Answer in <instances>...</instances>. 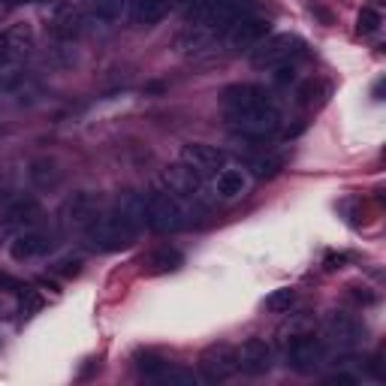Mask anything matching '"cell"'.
<instances>
[{
    "label": "cell",
    "instance_id": "obj_29",
    "mask_svg": "<svg viewBox=\"0 0 386 386\" xmlns=\"http://www.w3.org/2000/svg\"><path fill=\"white\" fill-rule=\"evenodd\" d=\"M251 169L256 178H272L281 169V160L278 157H256V160H251Z\"/></svg>",
    "mask_w": 386,
    "mask_h": 386
},
{
    "label": "cell",
    "instance_id": "obj_32",
    "mask_svg": "<svg viewBox=\"0 0 386 386\" xmlns=\"http://www.w3.org/2000/svg\"><path fill=\"white\" fill-rule=\"evenodd\" d=\"M58 272L67 275V278L79 275V272H82V260H63V263H58Z\"/></svg>",
    "mask_w": 386,
    "mask_h": 386
},
{
    "label": "cell",
    "instance_id": "obj_26",
    "mask_svg": "<svg viewBox=\"0 0 386 386\" xmlns=\"http://www.w3.org/2000/svg\"><path fill=\"white\" fill-rule=\"evenodd\" d=\"M266 311L268 314H287L290 308L296 305V290H290V287H278V290H272L266 296Z\"/></svg>",
    "mask_w": 386,
    "mask_h": 386
},
{
    "label": "cell",
    "instance_id": "obj_34",
    "mask_svg": "<svg viewBox=\"0 0 386 386\" xmlns=\"http://www.w3.org/2000/svg\"><path fill=\"white\" fill-rule=\"evenodd\" d=\"M326 383L329 386H356V377L353 375H329Z\"/></svg>",
    "mask_w": 386,
    "mask_h": 386
},
{
    "label": "cell",
    "instance_id": "obj_20",
    "mask_svg": "<svg viewBox=\"0 0 386 386\" xmlns=\"http://www.w3.org/2000/svg\"><path fill=\"white\" fill-rule=\"evenodd\" d=\"M28 178H31V184L36 190H48V187L61 184V169H58V163L51 157H36L31 163V169H28Z\"/></svg>",
    "mask_w": 386,
    "mask_h": 386
},
{
    "label": "cell",
    "instance_id": "obj_10",
    "mask_svg": "<svg viewBox=\"0 0 386 386\" xmlns=\"http://www.w3.org/2000/svg\"><path fill=\"white\" fill-rule=\"evenodd\" d=\"M226 121L241 139H268L281 130V109L268 106V109H260V112L236 115V118H226Z\"/></svg>",
    "mask_w": 386,
    "mask_h": 386
},
{
    "label": "cell",
    "instance_id": "obj_5",
    "mask_svg": "<svg viewBox=\"0 0 386 386\" xmlns=\"http://www.w3.org/2000/svg\"><path fill=\"white\" fill-rule=\"evenodd\" d=\"M43 221V205L33 197H12L0 205V229L4 233H21V229L40 226Z\"/></svg>",
    "mask_w": 386,
    "mask_h": 386
},
{
    "label": "cell",
    "instance_id": "obj_13",
    "mask_svg": "<svg viewBox=\"0 0 386 386\" xmlns=\"http://www.w3.org/2000/svg\"><path fill=\"white\" fill-rule=\"evenodd\" d=\"M199 371L209 383L229 380L239 371L236 350L229 344H212L209 350H202V356H199Z\"/></svg>",
    "mask_w": 386,
    "mask_h": 386
},
{
    "label": "cell",
    "instance_id": "obj_27",
    "mask_svg": "<svg viewBox=\"0 0 386 386\" xmlns=\"http://www.w3.org/2000/svg\"><path fill=\"white\" fill-rule=\"evenodd\" d=\"M380 24H383V16H380L375 6H365V9L356 16V31L362 33V36H375V33L380 31Z\"/></svg>",
    "mask_w": 386,
    "mask_h": 386
},
{
    "label": "cell",
    "instance_id": "obj_11",
    "mask_svg": "<svg viewBox=\"0 0 386 386\" xmlns=\"http://www.w3.org/2000/svg\"><path fill=\"white\" fill-rule=\"evenodd\" d=\"M103 212V199L97 197V193L91 190H79V193H73V197L63 199L61 205V221L63 226H70V229H82L94 221V217Z\"/></svg>",
    "mask_w": 386,
    "mask_h": 386
},
{
    "label": "cell",
    "instance_id": "obj_35",
    "mask_svg": "<svg viewBox=\"0 0 386 386\" xmlns=\"http://www.w3.org/2000/svg\"><path fill=\"white\" fill-rule=\"evenodd\" d=\"M190 4H193V0H172V6H182V9L190 6Z\"/></svg>",
    "mask_w": 386,
    "mask_h": 386
},
{
    "label": "cell",
    "instance_id": "obj_7",
    "mask_svg": "<svg viewBox=\"0 0 386 386\" xmlns=\"http://www.w3.org/2000/svg\"><path fill=\"white\" fill-rule=\"evenodd\" d=\"M55 233H48L43 226H31V229H21V233L12 236L9 241V256L16 263H31V260H40L48 251H55Z\"/></svg>",
    "mask_w": 386,
    "mask_h": 386
},
{
    "label": "cell",
    "instance_id": "obj_21",
    "mask_svg": "<svg viewBox=\"0 0 386 386\" xmlns=\"http://www.w3.org/2000/svg\"><path fill=\"white\" fill-rule=\"evenodd\" d=\"M172 9V0H133V19L142 28H154Z\"/></svg>",
    "mask_w": 386,
    "mask_h": 386
},
{
    "label": "cell",
    "instance_id": "obj_18",
    "mask_svg": "<svg viewBox=\"0 0 386 386\" xmlns=\"http://www.w3.org/2000/svg\"><path fill=\"white\" fill-rule=\"evenodd\" d=\"M248 190V172L241 169V166H224L221 172L214 175V193L221 199H236L241 193Z\"/></svg>",
    "mask_w": 386,
    "mask_h": 386
},
{
    "label": "cell",
    "instance_id": "obj_16",
    "mask_svg": "<svg viewBox=\"0 0 386 386\" xmlns=\"http://www.w3.org/2000/svg\"><path fill=\"white\" fill-rule=\"evenodd\" d=\"M48 31L58 43H75L85 33V16L79 12V6L55 4V9L48 16Z\"/></svg>",
    "mask_w": 386,
    "mask_h": 386
},
{
    "label": "cell",
    "instance_id": "obj_33",
    "mask_svg": "<svg viewBox=\"0 0 386 386\" xmlns=\"http://www.w3.org/2000/svg\"><path fill=\"white\" fill-rule=\"evenodd\" d=\"M0 287H6V290H12V293H24V290H28L19 278H9V275H4V272H0Z\"/></svg>",
    "mask_w": 386,
    "mask_h": 386
},
{
    "label": "cell",
    "instance_id": "obj_28",
    "mask_svg": "<svg viewBox=\"0 0 386 386\" xmlns=\"http://www.w3.org/2000/svg\"><path fill=\"white\" fill-rule=\"evenodd\" d=\"M21 296V305H19V314L28 320V317H33L36 311L43 308V296H36L33 290H24V293H19Z\"/></svg>",
    "mask_w": 386,
    "mask_h": 386
},
{
    "label": "cell",
    "instance_id": "obj_23",
    "mask_svg": "<svg viewBox=\"0 0 386 386\" xmlns=\"http://www.w3.org/2000/svg\"><path fill=\"white\" fill-rule=\"evenodd\" d=\"M21 82V61L6 48L4 36H0V91H12Z\"/></svg>",
    "mask_w": 386,
    "mask_h": 386
},
{
    "label": "cell",
    "instance_id": "obj_4",
    "mask_svg": "<svg viewBox=\"0 0 386 386\" xmlns=\"http://www.w3.org/2000/svg\"><path fill=\"white\" fill-rule=\"evenodd\" d=\"M221 103H224L226 118H236V115H248V112H260V109H268V106H278L272 91H266L263 85H251V82L229 85L226 91L221 94Z\"/></svg>",
    "mask_w": 386,
    "mask_h": 386
},
{
    "label": "cell",
    "instance_id": "obj_36",
    "mask_svg": "<svg viewBox=\"0 0 386 386\" xmlns=\"http://www.w3.org/2000/svg\"><path fill=\"white\" fill-rule=\"evenodd\" d=\"M9 4H33V0H9Z\"/></svg>",
    "mask_w": 386,
    "mask_h": 386
},
{
    "label": "cell",
    "instance_id": "obj_2",
    "mask_svg": "<svg viewBox=\"0 0 386 386\" xmlns=\"http://www.w3.org/2000/svg\"><path fill=\"white\" fill-rule=\"evenodd\" d=\"M145 224L160 236H169L178 233L190 224V212L184 199H178L175 193H169L166 187L160 190H151L145 197Z\"/></svg>",
    "mask_w": 386,
    "mask_h": 386
},
{
    "label": "cell",
    "instance_id": "obj_22",
    "mask_svg": "<svg viewBox=\"0 0 386 386\" xmlns=\"http://www.w3.org/2000/svg\"><path fill=\"white\" fill-rule=\"evenodd\" d=\"M184 266V254L178 248H157L151 256H148V272L151 275H166V272H178Z\"/></svg>",
    "mask_w": 386,
    "mask_h": 386
},
{
    "label": "cell",
    "instance_id": "obj_17",
    "mask_svg": "<svg viewBox=\"0 0 386 386\" xmlns=\"http://www.w3.org/2000/svg\"><path fill=\"white\" fill-rule=\"evenodd\" d=\"M254 12V0H214L212 6V19H209V33H224L229 24L239 21L241 16Z\"/></svg>",
    "mask_w": 386,
    "mask_h": 386
},
{
    "label": "cell",
    "instance_id": "obj_3",
    "mask_svg": "<svg viewBox=\"0 0 386 386\" xmlns=\"http://www.w3.org/2000/svg\"><path fill=\"white\" fill-rule=\"evenodd\" d=\"M302 58H308V43L296 33H278V36H268L256 46L254 51V67L260 70H275V67H284V63H299Z\"/></svg>",
    "mask_w": 386,
    "mask_h": 386
},
{
    "label": "cell",
    "instance_id": "obj_19",
    "mask_svg": "<svg viewBox=\"0 0 386 386\" xmlns=\"http://www.w3.org/2000/svg\"><path fill=\"white\" fill-rule=\"evenodd\" d=\"M4 43H6V48L16 55L19 61H24L31 55V48H33V31H31V24H24V21H16L12 28H6L4 33Z\"/></svg>",
    "mask_w": 386,
    "mask_h": 386
},
{
    "label": "cell",
    "instance_id": "obj_9",
    "mask_svg": "<svg viewBox=\"0 0 386 386\" xmlns=\"http://www.w3.org/2000/svg\"><path fill=\"white\" fill-rule=\"evenodd\" d=\"M268 19L263 16H254V12H248V16H241L239 21H233L229 28L224 31V43L233 48V51H248V48H256L266 36H268Z\"/></svg>",
    "mask_w": 386,
    "mask_h": 386
},
{
    "label": "cell",
    "instance_id": "obj_1",
    "mask_svg": "<svg viewBox=\"0 0 386 386\" xmlns=\"http://www.w3.org/2000/svg\"><path fill=\"white\" fill-rule=\"evenodd\" d=\"M139 229L142 226H139L121 205H115V209H103L94 221L82 229V236H85V244L91 251L115 254V251L130 248L139 236Z\"/></svg>",
    "mask_w": 386,
    "mask_h": 386
},
{
    "label": "cell",
    "instance_id": "obj_30",
    "mask_svg": "<svg viewBox=\"0 0 386 386\" xmlns=\"http://www.w3.org/2000/svg\"><path fill=\"white\" fill-rule=\"evenodd\" d=\"M272 73V82L278 88H287L296 82V63H284V67H275V70H268Z\"/></svg>",
    "mask_w": 386,
    "mask_h": 386
},
{
    "label": "cell",
    "instance_id": "obj_24",
    "mask_svg": "<svg viewBox=\"0 0 386 386\" xmlns=\"http://www.w3.org/2000/svg\"><path fill=\"white\" fill-rule=\"evenodd\" d=\"M151 380H157V383H169V386H197L199 383V375H193L190 368L184 365H172V362H160L157 368V375H154Z\"/></svg>",
    "mask_w": 386,
    "mask_h": 386
},
{
    "label": "cell",
    "instance_id": "obj_14",
    "mask_svg": "<svg viewBox=\"0 0 386 386\" xmlns=\"http://www.w3.org/2000/svg\"><path fill=\"white\" fill-rule=\"evenodd\" d=\"M323 335L335 347H341V350H350V347H356L359 341L365 338V329H362V323H359L353 314L332 311L323 320Z\"/></svg>",
    "mask_w": 386,
    "mask_h": 386
},
{
    "label": "cell",
    "instance_id": "obj_25",
    "mask_svg": "<svg viewBox=\"0 0 386 386\" xmlns=\"http://www.w3.org/2000/svg\"><path fill=\"white\" fill-rule=\"evenodd\" d=\"M130 4H133V0H88V6H91V16H94L97 21H106V24L121 21Z\"/></svg>",
    "mask_w": 386,
    "mask_h": 386
},
{
    "label": "cell",
    "instance_id": "obj_6",
    "mask_svg": "<svg viewBox=\"0 0 386 386\" xmlns=\"http://www.w3.org/2000/svg\"><path fill=\"white\" fill-rule=\"evenodd\" d=\"M284 356H287V365L293 371H299V375H314L326 359V347L314 335H293L284 347Z\"/></svg>",
    "mask_w": 386,
    "mask_h": 386
},
{
    "label": "cell",
    "instance_id": "obj_31",
    "mask_svg": "<svg viewBox=\"0 0 386 386\" xmlns=\"http://www.w3.org/2000/svg\"><path fill=\"white\" fill-rule=\"evenodd\" d=\"M320 88H323V85H317V82H308L305 88H299V103H305V106H311Z\"/></svg>",
    "mask_w": 386,
    "mask_h": 386
},
{
    "label": "cell",
    "instance_id": "obj_12",
    "mask_svg": "<svg viewBox=\"0 0 386 386\" xmlns=\"http://www.w3.org/2000/svg\"><path fill=\"white\" fill-rule=\"evenodd\" d=\"M236 362H239L241 375L263 377L275 365V350L266 338H248V341H241V347L236 350Z\"/></svg>",
    "mask_w": 386,
    "mask_h": 386
},
{
    "label": "cell",
    "instance_id": "obj_8",
    "mask_svg": "<svg viewBox=\"0 0 386 386\" xmlns=\"http://www.w3.org/2000/svg\"><path fill=\"white\" fill-rule=\"evenodd\" d=\"M163 187L169 193H175L178 199H187V202H202L205 199V178L182 160L163 169Z\"/></svg>",
    "mask_w": 386,
    "mask_h": 386
},
{
    "label": "cell",
    "instance_id": "obj_15",
    "mask_svg": "<svg viewBox=\"0 0 386 386\" xmlns=\"http://www.w3.org/2000/svg\"><path fill=\"white\" fill-rule=\"evenodd\" d=\"M182 163H187L190 169H197L202 178L217 175L229 163L226 151L214 148V145H205V142H190L182 148Z\"/></svg>",
    "mask_w": 386,
    "mask_h": 386
}]
</instances>
